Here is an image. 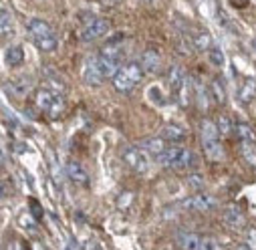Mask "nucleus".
<instances>
[{
    "instance_id": "nucleus-1",
    "label": "nucleus",
    "mask_w": 256,
    "mask_h": 250,
    "mask_svg": "<svg viewBox=\"0 0 256 250\" xmlns=\"http://www.w3.org/2000/svg\"><path fill=\"white\" fill-rule=\"evenodd\" d=\"M144 67H142V62L140 60H130V62H123V65L117 69V73L113 75V87L117 93H132L134 87L142 81L144 77Z\"/></svg>"
},
{
    "instance_id": "nucleus-2",
    "label": "nucleus",
    "mask_w": 256,
    "mask_h": 250,
    "mask_svg": "<svg viewBox=\"0 0 256 250\" xmlns=\"http://www.w3.org/2000/svg\"><path fill=\"white\" fill-rule=\"evenodd\" d=\"M200 140H202V150L210 162H222L226 158L224 148L220 144V134H218V128L214 121H210V119L200 121Z\"/></svg>"
},
{
    "instance_id": "nucleus-3",
    "label": "nucleus",
    "mask_w": 256,
    "mask_h": 250,
    "mask_svg": "<svg viewBox=\"0 0 256 250\" xmlns=\"http://www.w3.org/2000/svg\"><path fill=\"white\" fill-rule=\"evenodd\" d=\"M26 32L30 36V40L34 42V46L38 50H44V52H52L58 44L56 40V32L54 28L46 22V20H40V18H30L28 24H26Z\"/></svg>"
},
{
    "instance_id": "nucleus-4",
    "label": "nucleus",
    "mask_w": 256,
    "mask_h": 250,
    "mask_svg": "<svg viewBox=\"0 0 256 250\" xmlns=\"http://www.w3.org/2000/svg\"><path fill=\"white\" fill-rule=\"evenodd\" d=\"M123 52H125V46H123V36L117 34L113 40H109L97 54H99V60H101V67L105 71L107 77L115 75L117 69L123 65Z\"/></svg>"
},
{
    "instance_id": "nucleus-5",
    "label": "nucleus",
    "mask_w": 256,
    "mask_h": 250,
    "mask_svg": "<svg viewBox=\"0 0 256 250\" xmlns=\"http://www.w3.org/2000/svg\"><path fill=\"white\" fill-rule=\"evenodd\" d=\"M34 105L38 111H42L44 115L56 119L62 115V111H65V99H62L60 91L52 89V87H42L36 91L34 95Z\"/></svg>"
},
{
    "instance_id": "nucleus-6",
    "label": "nucleus",
    "mask_w": 256,
    "mask_h": 250,
    "mask_svg": "<svg viewBox=\"0 0 256 250\" xmlns=\"http://www.w3.org/2000/svg\"><path fill=\"white\" fill-rule=\"evenodd\" d=\"M156 160H158V164L168 166L172 170H186L192 162H194V154L184 146H172L162 156H158Z\"/></svg>"
},
{
    "instance_id": "nucleus-7",
    "label": "nucleus",
    "mask_w": 256,
    "mask_h": 250,
    "mask_svg": "<svg viewBox=\"0 0 256 250\" xmlns=\"http://www.w3.org/2000/svg\"><path fill=\"white\" fill-rule=\"evenodd\" d=\"M170 87H172V93H174L176 101L182 107H186L188 99H190V83H188V77H186V73L180 65L172 67V71H170Z\"/></svg>"
},
{
    "instance_id": "nucleus-8",
    "label": "nucleus",
    "mask_w": 256,
    "mask_h": 250,
    "mask_svg": "<svg viewBox=\"0 0 256 250\" xmlns=\"http://www.w3.org/2000/svg\"><path fill=\"white\" fill-rule=\"evenodd\" d=\"M121 156H123V162L130 166L136 174H140V176L148 174V170H150V156L140 146H127V148H123Z\"/></svg>"
},
{
    "instance_id": "nucleus-9",
    "label": "nucleus",
    "mask_w": 256,
    "mask_h": 250,
    "mask_svg": "<svg viewBox=\"0 0 256 250\" xmlns=\"http://www.w3.org/2000/svg\"><path fill=\"white\" fill-rule=\"evenodd\" d=\"M83 81L87 83V85H91V87H95V85H101L105 79H107V75H105V71H103V67H101V60H99V54H89L87 58H85V62H83Z\"/></svg>"
},
{
    "instance_id": "nucleus-10",
    "label": "nucleus",
    "mask_w": 256,
    "mask_h": 250,
    "mask_svg": "<svg viewBox=\"0 0 256 250\" xmlns=\"http://www.w3.org/2000/svg\"><path fill=\"white\" fill-rule=\"evenodd\" d=\"M109 30H111V22L107 18H91V22L81 28L79 38L83 42H93V40L101 38L103 34H107Z\"/></svg>"
},
{
    "instance_id": "nucleus-11",
    "label": "nucleus",
    "mask_w": 256,
    "mask_h": 250,
    "mask_svg": "<svg viewBox=\"0 0 256 250\" xmlns=\"http://www.w3.org/2000/svg\"><path fill=\"white\" fill-rule=\"evenodd\" d=\"M182 206H184V210H192V212H208V210H214L218 206V200L212 194L200 192V194L190 196Z\"/></svg>"
},
{
    "instance_id": "nucleus-12",
    "label": "nucleus",
    "mask_w": 256,
    "mask_h": 250,
    "mask_svg": "<svg viewBox=\"0 0 256 250\" xmlns=\"http://www.w3.org/2000/svg\"><path fill=\"white\" fill-rule=\"evenodd\" d=\"M32 85H34V79H32V77L20 75V77H16V79H12V81H6L4 89H6V93L12 95V97H24L26 93H30Z\"/></svg>"
},
{
    "instance_id": "nucleus-13",
    "label": "nucleus",
    "mask_w": 256,
    "mask_h": 250,
    "mask_svg": "<svg viewBox=\"0 0 256 250\" xmlns=\"http://www.w3.org/2000/svg\"><path fill=\"white\" fill-rule=\"evenodd\" d=\"M65 174H67V178H69L75 186H81V188H87V186H89V174L85 172V168H83L79 162L69 160L67 166H65Z\"/></svg>"
},
{
    "instance_id": "nucleus-14",
    "label": "nucleus",
    "mask_w": 256,
    "mask_h": 250,
    "mask_svg": "<svg viewBox=\"0 0 256 250\" xmlns=\"http://www.w3.org/2000/svg\"><path fill=\"white\" fill-rule=\"evenodd\" d=\"M224 224L228 226V228H232V230H242L244 228V214L240 212V208H236V206H228L226 210H224Z\"/></svg>"
},
{
    "instance_id": "nucleus-15",
    "label": "nucleus",
    "mask_w": 256,
    "mask_h": 250,
    "mask_svg": "<svg viewBox=\"0 0 256 250\" xmlns=\"http://www.w3.org/2000/svg\"><path fill=\"white\" fill-rule=\"evenodd\" d=\"M200 242H202V236L196 232H182L176 238V244L180 250H198Z\"/></svg>"
},
{
    "instance_id": "nucleus-16",
    "label": "nucleus",
    "mask_w": 256,
    "mask_h": 250,
    "mask_svg": "<svg viewBox=\"0 0 256 250\" xmlns=\"http://www.w3.org/2000/svg\"><path fill=\"white\" fill-rule=\"evenodd\" d=\"M140 148L148 154V156H162L168 148H166V140L162 138V136H158V138H148V140H144L142 144H140Z\"/></svg>"
},
{
    "instance_id": "nucleus-17",
    "label": "nucleus",
    "mask_w": 256,
    "mask_h": 250,
    "mask_svg": "<svg viewBox=\"0 0 256 250\" xmlns=\"http://www.w3.org/2000/svg\"><path fill=\"white\" fill-rule=\"evenodd\" d=\"M142 67H144V71L146 73H156L158 69H160V62H162V56H160V52L156 50V48H148V50H144V54H142Z\"/></svg>"
},
{
    "instance_id": "nucleus-18",
    "label": "nucleus",
    "mask_w": 256,
    "mask_h": 250,
    "mask_svg": "<svg viewBox=\"0 0 256 250\" xmlns=\"http://www.w3.org/2000/svg\"><path fill=\"white\" fill-rule=\"evenodd\" d=\"M166 142H184L186 140V130L182 128V125H178V123H170V125H166V128L162 130V134H160Z\"/></svg>"
},
{
    "instance_id": "nucleus-19",
    "label": "nucleus",
    "mask_w": 256,
    "mask_h": 250,
    "mask_svg": "<svg viewBox=\"0 0 256 250\" xmlns=\"http://www.w3.org/2000/svg\"><path fill=\"white\" fill-rule=\"evenodd\" d=\"M4 60H6L8 67H18L20 62L24 60V50H22V46H20V44L8 46L6 52H4Z\"/></svg>"
},
{
    "instance_id": "nucleus-20",
    "label": "nucleus",
    "mask_w": 256,
    "mask_h": 250,
    "mask_svg": "<svg viewBox=\"0 0 256 250\" xmlns=\"http://www.w3.org/2000/svg\"><path fill=\"white\" fill-rule=\"evenodd\" d=\"M254 97H256V81H254V79H246V81L242 83L240 91H238V99H240L242 103H250Z\"/></svg>"
},
{
    "instance_id": "nucleus-21",
    "label": "nucleus",
    "mask_w": 256,
    "mask_h": 250,
    "mask_svg": "<svg viewBox=\"0 0 256 250\" xmlns=\"http://www.w3.org/2000/svg\"><path fill=\"white\" fill-rule=\"evenodd\" d=\"M12 30H14V16L6 6H2V12H0V32H2V36H8Z\"/></svg>"
},
{
    "instance_id": "nucleus-22",
    "label": "nucleus",
    "mask_w": 256,
    "mask_h": 250,
    "mask_svg": "<svg viewBox=\"0 0 256 250\" xmlns=\"http://www.w3.org/2000/svg\"><path fill=\"white\" fill-rule=\"evenodd\" d=\"M236 134L240 138V144H256V134L248 123H238L236 125Z\"/></svg>"
},
{
    "instance_id": "nucleus-23",
    "label": "nucleus",
    "mask_w": 256,
    "mask_h": 250,
    "mask_svg": "<svg viewBox=\"0 0 256 250\" xmlns=\"http://www.w3.org/2000/svg\"><path fill=\"white\" fill-rule=\"evenodd\" d=\"M210 91H212V95H214V99H216V103H224L226 101V85H224V81L220 79V77H216V79H212V83H210Z\"/></svg>"
},
{
    "instance_id": "nucleus-24",
    "label": "nucleus",
    "mask_w": 256,
    "mask_h": 250,
    "mask_svg": "<svg viewBox=\"0 0 256 250\" xmlns=\"http://www.w3.org/2000/svg\"><path fill=\"white\" fill-rule=\"evenodd\" d=\"M192 44H194L198 50H210L212 48V36L206 30H200L198 34H194V38H192Z\"/></svg>"
},
{
    "instance_id": "nucleus-25",
    "label": "nucleus",
    "mask_w": 256,
    "mask_h": 250,
    "mask_svg": "<svg viewBox=\"0 0 256 250\" xmlns=\"http://www.w3.org/2000/svg\"><path fill=\"white\" fill-rule=\"evenodd\" d=\"M240 152H242V158L256 168V144H240Z\"/></svg>"
},
{
    "instance_id": "nucleus-26",
    "label": "nucleus",
    "mask_w": 256,
    "mask_h": 250,
    "mask_svg": "<svg viewBox=\"0 0 256 250\" xmlns=\"http://www.w3.org/2000/svg\"><path fill=\"white\" fill-rule=\"evenodd\" d=\"M216 128H218V134H220L222 138L230 136V132H232V121H230V117H228V115H220Z\"/></svg>"
},
{
    "instance_id": "nucleus-27",
    "label": "nucleus",
    "mask_w": 256,
    "mask_h": 250,
    "mask_svg": "<svg viewBox=\"0 0 256 250\" xmlns=\"http://www.w3.org/2000/svg\"><path fill=\"white\" fill-rule=\"evenodd\" d=\"M208 60L212 62V65H216V67H222L224 65V52L218 46H212L208 50Z\"/></svg>"
},
{
    "instance_id": "nucleus-28",
    "label": "nucleus",
    "mask_w": 256,
    "mask_h": 250,
    "mask_svg": "<svg viewBox=\"0 0 256 250\" xmlns=\"http://www.w3.org/2000/svg\"><path fill=\"white\" fill-rule=\"evenodd\" d=\"M198 250H222L220 242L212 236H202V242H200V248Z\"/></svg>"
},
{
    "instance_id": "nucleus-29",
    "label": "nucleus",
    "mask_w": 256,
    "mask_h": 250,
    "mask_svg": "<svg viewBox=\"0 0 256 250\" xmlns=\"http://www.w3.org/2000/svg\"><path fill=\"white\" fill-rule=\"evenodd\" d=\"M28 206H30V212H32V218L34 220H40L42 218V208H40V204L32 198V200H28Z\"/></svg>"
},
{
    "instance_id": "nucleus-30",
    "label": "nucleus",
    "mask_w": 256,
    "mask_h": 250,
    "mask_svg": "<svg viewBox=\"0 0 256 250\" xmlns=\"http://www.w3.org/2000/svg\"><path fill=\"white\" fill-rule=\"evenodd\" d=\"M50 176H52V180H54V184L56 186H60V170H58V166H56V162H54V158H50Z\"/></svg>"
},
{
    "instance_id": "nucleus-31",
    "label": "nucleus",
    "mask_w": 256,
    "mask_h": 250,
    "mask_svg": "<svg viewBox=\"0 0 256 250\" xmlns=\"http://www.w3.org/2000/svg\"><path fill=\"white\" fill-rule=\"evenodd\" d=\"M248 246H250L252 250H256V228H254V226L248 228Z\"/></svg>"
},
{
    "instance_id": "nucleus-32",
    "label": "nucleus",
    "mask_w": 256,
    "mask_h": 250,
    "mask_svg": "<svg viewBox=\"0 0 256 250\" xmlns=\"http://www.w3.org/2000/svg\"><path fill=\"white\" fill-rule=\"evenodd\" d=\"M232 4L240 8V6H246V4H248V0H232Z\"/></svg>"
},
{
    "instance_id": "nucleus-33",
    "label": "nucleus",
    "mask_w": 256,
    "mask_h": 250,
    "mask_svg": "<svg viewBox=\"0 0 256 250\" xmlns=\"http://www.w3.org/2000/svg\"><path fill=\"white\" fill-rule=\"evenodd\" d=\"M238 250H252L250 246H238Z\"/></svg>"
},
{
    "instance_id": "nucleus-34",
    "label": "nucleus",
    "mask_w": 256,
    "mask_h": 250,
    "mask_svg": "<svg viewBox=\"0 0 256 250\" xmlns=\"http://www.w3.org/2000/svg\"><path fill=\"white\" fill-rule=\"evenodd\" d=\"M20 250H30V248H28L26 244H20Z\"/></svg>"
},
{
    "instance_id": "nucleus-35",
    "label": "nucleus",
    "mask_w": 256,
    "mask_h": 250,
    "mask_svg": "<svg viewBox=\"0 0 256 250\" xmlns=\"http://www.w3.org/2000/svg\"><path fill=\"white\" fill-rule=\"evenodd\" d=\"M252 48H254V50H256V38H254V40H252Z\"/></svg>"
}]
</instances>
